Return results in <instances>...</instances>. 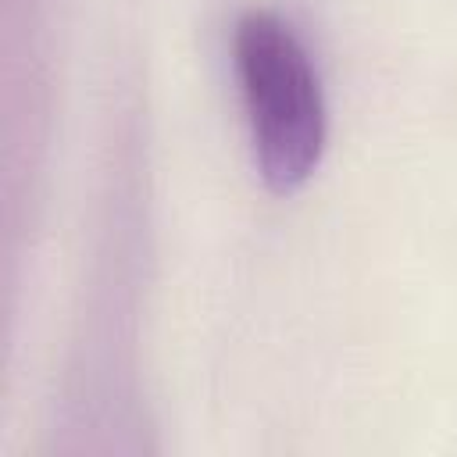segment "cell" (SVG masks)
Wrapping results in <instances>:
<instances>
[{
	"mask_svg": "<svg viewBox=\"0 0 457 457\" xmlns=\"http://www.w3.org/2000/svg\"><path fill=\"white\" fill-rule=\"evenodd\" d=\"M232 64L246 111L257 175L271 193H296L325 154V96L318 71L271 11H246L232 32Z\"/></svg>",
	"mask_w": 457,
	"mask_h": 457,
	"instance_id": "obj_1",
	"label": "cell"
}]
</instances>
